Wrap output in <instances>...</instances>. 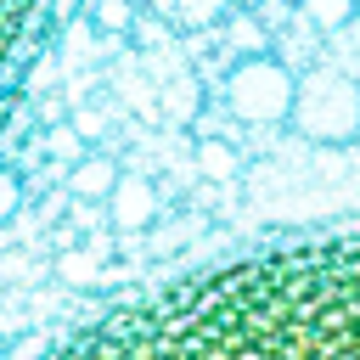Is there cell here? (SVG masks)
Masks as SVG:
<instances>
[{
    "label": "cell",
    "mask_w": 360,
    "mask_h": 360,
    "mask_svg": "<svg viewBox=\"0 0 360 360\" xmlns=\"http://www.w3.org/2000/svg\"><path fill=\"white\" fill-rule=\"evenodd\" d=\"M45 360H360V231L208 259L101 309Z\"/></svg>",
    "instance_id": "cell-1"
},
{
    "label": "cell",
    "mask_w": 360,
    "mask_h": 360,
    "mask_svg": "<svg viewBox=\"0 0 360 360\" xmlns=\"http://www.w3.org/2000/svg\"><path fill=\"white\" fill-rule=\"evenodd\" d=\"M298 6V17H309L315 28H343V22H354V11H360V0H292Z\"/></svg>",
    "instance_id": "cell-9"
},
{
    "label": "cell",
    "mask_w": 360,
    "mask_h": 360,
    "mask_svg": "<svg viewBox=\"0 0 360 360\" xmlns=\"http://www.w3.org/2000/svg\"><path fill=\"white\" fill-rule=\"evenodd\" d=\"M231 34H236V51H242V56H248V51H259V45H264V34H259V28H253V22H236V28H231Z\"/></svg>",
    "instance_id": "cell-14"
},
{
    "label": "cell",
    "mask_w": 360,
    "mask_h": 360,
    "mask_svg": "<svg viewBox=\"0 0 360 360\" xmlns=\"http://www.w3.org/2000/svg\"><path fill=\"white\" fill-rule=\"evenodd\" d=\"M197 101H202V96H197V84H191V79H180V84L169 90V112H174V118H191V112H197Z\"/></svg>",
    "instance_id": "cell-13"
},
{
    "label": "cell",
    "mask_w": 360,
    "mask_h": 360,
    "mask_svg": "<svg viewBox=\"0 0 360 360\" xmlns=\"http://www.w3.org/2000/svg\"><path fill=\"white\" fill-rule=\"evenodd\" d=\"M287 124L309 146H354L360 141V84L338 68H315L309 79H298Z\"/></svg>",
    "instance_id": "cell-2"
},
{
    "label": "cell",
    "mask_w": 360,
    "mask_h": 360,
    "mask_svg": "<svg viewBox=\"0 0 360 360\" xmlns=\"http://www.w3.org/2000/svg\"><path fill=\"white\" fill-rule=\"evenodd\" d=\"M90 17H96V28L124 34V28H135V0H90Z\"/></svg>",
    "instance_id": "cell-11"
},
{
    "label": "cell",
    "mask_w": 360,
    "mask_h": 360,
    "mask_svg": "<svg viewBox=\"0 0 360 360\" xmlns=\"http://www.w3.org/2000/svg\"><path fill=\"white\" fill-rule=\"evenodd\" d=\"M22 208V174L17 169H0V225Z\"/></svg>",
    "instance_id": "cell-12"
},
{
    "label": "cell",
    "mask_w": 360,
    "mask_h": 360,
    "mask_svg": "<svg viewBox=\"0 0 360 360\" xmlns=\"http://www.w3.org/2000/svg\"><path fill=\"white\" fill-rule=\"evenodd\" d=\"M96 264H101V248H79V253H62V259H56V276H62L68 287H84V281L96 276Z\"/></svg>",
    "instance_id": "cell-10"
},
{
    "label": "cell",
    "mask_w": 360,
    "mask_h": 360,
    "mask_svg": "<svg viewBox=\"0 0 360 360\" xmlns=\"http://www.w3.org/2000/svg\"><path fill=\"white\" fill-rule=\"evenodd\" d=\"M152 219H158V186L118 169V180H112V191H107V225H112L118 236H135V231H146Z\"/></svg>",
    "instance_id": "cell-5"
},
{
    "label": "cell",
    "mask_w": 360,
    "mask_h": 360,
    "mask_svg": "<svg viewBox=\"0 0 360 360\" xmlns=\"http://www.w3.org/2000/svg\"><path fill=\"white\" fill-rule=\"evenodd\" d=\"M197 169H202V180H236L242 158H236L219 135H197Z\"/></svg>",
    "instance_id": "cell-8"
},
{
    "label": "cell",
    "mask_w": 360,
    "mask_h": 360,
    "mask_svg": "<svg viewBox=\"0 0 360 360\" xmlns=\"http://www.w3.org/2000/svg\"><path fill=\"white\" fill-rule=\"evenodd\" d=\"M112 180H118V163H112L107 152H84V158L68 169V191L84 197V202H107Z\"/></svg>",
    "instance_id": "cell-6"
},
{
    "label": "cell",
    "mask_w": 360,
    "mask_h": 360,
    "mask_svg": "<svg viewBox=\"0 0 360 360\" xmlns=\"http://www.w3.org/2000/svg\"><path fill=\"white\" fill-rule=\"evenodd\" d=\"M231 6H236V0H169L163 17H169L174 28H214V22L231 17Z\"/></svg>",
    "instance_id": "cell-7"
},
{
    "label": "cell",
    "mask_w": 360,
    "mask_h": 360,
    "mask_svg": "<svg viewBox=\"0 0 360 360\" xmlns=\"http://www.w3.org/2000/svg\"><path fill=\"white\" fill-rule=\"evenodd\" d=\"M292 96H298V79L270 51H248L225 73V107L242 124H287L292 118Z\"/></svg>",
    "instance_id": "cell-3"
},
{
    "label": "cell",
    "mask_w": 360,
    "mask_h": 360,
    "mask_svg": "<svg viewBox=\"0 0 360 360\" xmlns=\"http://www.w3.org/2000/svg\"><path fill=\"white\" fill-rule=\"evenodd\" d=\"M236 6H248V11H253V6H264V0H236Z\"/></svg>",
    "instance_id": "cell-15"
},
{
    "label": "cell",
    "mask_w": 360,
    "mask_h": 360,
    "mask_svg": "<svg viewBox=\"0 0 360 360\" xmlns=\"http://www.w3.org/2000/svg\"><path fill=\"white\" fill-rule=\"evenodd\" d=\"M39 28H45V0H0V124L11 112V96L22 84Z\"/></svg>",
    "instance_id": "cell-4"
}]
</instances>
